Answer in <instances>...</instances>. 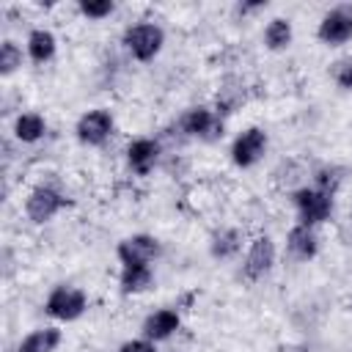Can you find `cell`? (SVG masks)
I'll return each mask as SVG.
<instances>
[{
    "label": "cell",
    "instance_id": "cell-6",
    "mask_svg": "<svg viewBox=\"0 0 352 352\" xmlns=\"http://www.w3.org/2000/svg\"><path fill=\"white\" fill-rule=\"evenodd\" d=\"M88 311V294L80 286L72 283H58L50 289V294L44 297V314L55 322H77L82 314Z\"/></svg>",
    "mask_w": 352,
    "mask_h": 352
},
{
    "label": "cell",
    "instance_id": "cell-19",
    "mask_svg": "<svg viewBox=\"0 0 352 352\" xmlns=\"http://www.w3.org/2000/svg\"><path fill=\"white\" fill-rule=\"evenodd\" d=\"M154 286V267L151 264H124L118 272L121 294H143Z\"/></svg>",
    "mask_w": 352,
    "mask_h": 352
},
{
    "label": "cell",
    "instance_id": "cell-3",
    "mask_svg": "<svg viewBox=\"0 0 352 352\" xmlns=\"http://www.w3.org/2000/svg\"><path fill=\"white\" fill-rule=\"evenodd\" d=\"M275 264H278V245H275V239L270 234H256L248 242V248H245V253L239 258V275L248 283H258V280H264L275 270Z\"/></svg>",
    "mask_w": 352,
    "mask_h": 352
},
{
    "label": "cell",
    "instance_id": "cell-9",
    "mask_svg": "<svg viewBox=\"0 0 352 352\" xmlns=\"http://www.w3.org/2000/svg\"><path fill=\"white\" fill-rule=\"evenodd\" d=\"M316 38L324 47H344L352 41V6H333L316 25Z\"/></svg>",
    "mask_w": 352,
    "mask_h": 352
},
{
    "label": "cell",
    "instance_id": "cell-11",
    "mask_svg": "<svg viewBox=\"0 0 352 352\" xmlns=\"http://www.w3.org/2000/svg\"><path fill=\"white\" fill-rule=\"evenodd\" d=\"M160 160H162V143L148 135L132 138L124 148V162L135 176H148L160 165Z\"/></svg>",
    "mask_w": 352,
    "mask_h": 352
},
{
    "label": "cell",
    "instance_id": "cell-14",
    "mask_svg": "<svg viewBox=\"0 0 352 352\" xmlns=\"http://www.w3.org/2000/svg\"><path fill=\"white\" fill-rule=\"evenodd\" d=\"M286 253L294 261H314L316 253H319V234H316V228L294 223L286 231Z\"/></svg>",
    "mask_w": 352,
    "mask_h": 352
},
{
    "label": "cell",
    "instance_id": "cell-17",
    "mask_svg": "<svg viewBox=\"0 0 352 352\" xmlns=\"http://www.w3.org/2000/svg\"><path fill=\"white\" fill-rule=\"evenodd\" d=\"M63 341V330L58 324H41L19 338L16 352H55Z\"/></svg>",
    "mask_w": 352,
    "mask_h": 352
},
{
    "label": "cell",
    "instance_id": "cell-4",
    "mask_svg": "<svg viewBox=\"0 0 352 352\" xmlns=\"http://www.w3.org/2000/svg\"><path fill=\"white\" fill-rule=\"evenodd\" d=\"M176 126H179L182 138H192L201 143H217L226 132V118H220L214 113V107H209V104H192L179 116Z\"/></svg>",
    "mask_w": 352,
    "mask_h": 352
},
{
    "label": "cell",
    "instance_id": "cell-15",
    "mask_svg": "<svg viewBox=\"0 0 352 352\" xmlns=\"http://www.w3.org/2000/svg\"><path fill=\"white\" fill-rule=\"evenodd\" d=\"M55 52H58V38H55V33L50 28H33L28 33V38H25L28 60H33L36 66H44V63H50L55 58Z\"/></svg>",
    "mask_w": 352,
    "mask_h": 352
},
{
    "label": "cell",
    "instance_id": "cell-20",
    "mask_svg": "<svg viewBox=\"0 0 352 352\" xmlns=\"http://www.w3.org/2000/svg\"><path fill=\"white\" fill-rule=\"evenodd\" d=\"M261 41L270 52H286L294 41V28H292V19L286 16H272L267 25H264V33H261Z\"/></svg>",
    "mask_w": 352,
    "mask_h": 352
},
{
    "label": "cell",
    "instance_id": "cell-1",
    "mask_svg": "<svg viewBox=\"0 0 352 352\" xmlns=\"http://www.w3.org/2000/svg\"><path fill=\"white\" fill-rule=\"evenodd\" d=\"M121 47H124V52L132 60L151 63L162 52V47H165V30L154 19H138V22H132V25L124 28Z\"/></svg>",
    "mask_w": 352,
    "mask_h": 352
},
{
    "label": "cell",
    "instance_id": "cell-10",
    "mask_svg": "<svg viewBox=\"0 0 352 352\" xmlns=\"http://www.w3.org/2000/svg\"><path fill=\"white\" fill-rule=\"evenodd\" d=\"M162 256V242L154 234H129L116 245V258L118 264H151Z\"/></svg>",
    "mask_w": 352,
    "mask_h": 352
},
{
    "label": "cell",
    "instance_id": "cell-25",
    "mask_svg": "<svg viewBox=\"0 0 352 352\" xmlns=\"http://www.w3.org/2000/svg\"><path fill=\"white\" fill-rule=\"evenodd\" d=\"M336 82H338V88H344V91H352V60H344V63H338V69H336Z\"/></svg>",
    "mask_w": 352,
    "mask_h": 352
},
{
    "label": "cell",
    "instance_id": "cell-16",
    "mask_svg": "<svg viewBox=\"0 0 352 352\" xmlns=\"http://www.w3.org/2000/svg\"><path fill=\"white\" fill-rule=\"evenodd\" d=\"M11 135H14V140H19L25 146H33V143L44 140L47 118L38 110H22V113H16V118L11 124Z\"/></svg>",
    "mask_w": 352,
    "mask_h": 352
},
{
    "label": "cell",
    "instance_id": "cell-21",
    "mask_svg": "<svg viewBox=\"0 0 352 352\" xmlns=\"http://www.w3.org/2000/svg\"><path fill=\"white\" fill-rule=\"evenodd\" d=\"M242 102H245V85H242V80L228 77V80H223V85L217 88L214 113H217L220 118H226V116L236 113V110L242 107Z\"/></svg>",
    "mask_w": 352,
    "mask_h": 352
},
{
    "label": "cell",
    "instance_id": "cell-2",
    "mask_svg": "<svg viewBox=\"0 0 352 352\" xmlns=\"http://www.w3.org/2000/svg\"><path fill=\"white\" fill-rule=\"evenodd\" d=\"M289 201H292V206H294L297 223L311 226V228L324 226V223L333 220V214H336V195H327V192L316 190L314 184L294 187V190L289 192Z\"/></svg>",
    "mask_w": 352,
    "mask_h": 352
},
{
    "label": "cell",
    "instance_id": "cell-13",
    "mask_svg": "<svg viewBox=\"0 0 352 352\" xmlns=\"http://www.w3.org/2000/svg\"><path fill=\"white\" fill-rule=\"evenodd\" d=\"M242 248L245 245V234L234 226H223V228H214L212 236H209V256L214 261H234L242 256Z\"/></svg>",
    "mask_w": 352,
    "mask_h": 352
},
{
    "label": "cell",
    "instance_id": "cell-18",
    "mask_svg": "<svg viewBox=\"0 0 352 352\" xmlns=\"http://www.w3.org/2000/svg\"><path fill=\"white\" fill-rule=\"evenodd\" d=\"M311 182L316 190L327 192V195H338V190L346 184V176H349V168L346 165H338V162H322L316 168H311Z\"/></svg>",
    "mask_w": 352,
    "mask_h": 352
},
{
    "label": "cell",
    "instance_id": "cell-8",
    "mask_svg": "<svg viewBox=\"0 0 352 352\" xmlns=\"http://www.w3.org/2000/svg\"><path fill=\"white\" fill-rule=\"evenodd\" d=\"M116 132V116L110 107H91L74 121V138L85 148L104 146Z\"/></svg>",
    "mask_w": 352,
    "mask_h": 352
},
{
    "label": "cell",
    "instance_id": "cell-12",
    "mask_svg": "<svg viewBox=\"0 0 352 352\" xmlns=\"http://www.w3.org/2000/svg\"><path fill=\"white\" fill-rule=\"evenodd\" d=\"M179 330H182V314L173 305L154 308L140 322V336L148 338V341H154V344H162V341L173 338Z\"/></svg>",
    "mask_w": 352,
    "mask_h": 352
},
{
    "label": "cell",
    "instance_id": "cell-24",
    "mask_svg": "<svg viewBox=\"0 0 352 352\" xmlns=\"http://www.w3.org/2000/svg\"><path fill=\"white\" fill-rule=\"evenodd\" d=\"M118 352H160V349H157V344H154V341H148V338L138 336V338H126V341L118 346Z\"/></svg>",
    "mask_w": 352,
    "mask_h": 352
},
{
    "label": "cell",
    "instance_id": "cell-26",
    "mask_svg": "<svg viewBox=\"0 0 352 352\" xmlns=\"http://www.w3.org/2000/svg\"><path fill=\"white\" fill-rule=\"evenodd\" d=\"M338 236L344 239V245H352V214L338 226Z\"/></svg>",
    "mask_w": 352,
    "mask_h": 352
},
{
    "label": "cell",
    "instance_id": "cell-23",
    "mask_svg": "<svg viewBox=\"0 0 352 352\" xmlns=\"http://www.w3.org/2000/svg\"><path fill=\"white\" fill-rule=\"evenodd\" d=\"M77 11H80V16H85L91 22H102L116 11V3L113 0H80Z\"/></svg>",
    "mask_w": 352,
    "mask_h": 352
},
{
    "label": "cell",
    "instance_id": "cell-5",
    "mask_svg": "<svg viewBox=\"0 0 352 352\" xmlns=\"http://www.w3.org/2000/svg\"><path fill=\"white\" fill-rule=\"evenodd\" d=\"M69 206H72V198H69L60 187L47 184V182L36 184V187L25 195V217H28L30 223H36V226H44V223L55 220V217H58L63 209H69Z\"/></svg>",
    "mask_w": 352,
    "mask_h": 352
},
{
    "label": "cell",
    "instance_id": "cell-22",
    "mask_svg": "<svg viewBox=\"0 0 352 352\" xmlns=\"http://www.w3.org/2000/svg\"><path fill=\"white\" fill-rule=\"evenodd\" d=\"M25 58H28V55L22 52V47H19L16 41L3 38V44H0V74H3V77H11L14 72L22 69V60H25Z\"/></svg>",
    "mask_w": 352,
    "mask_h": 352
},
{
    "label": "cell",
    "instance_id": "cell-7",
    "mask_svg": "<svg viewBox=\"0 0 352 352\" xmlns=\"http://www.w3.org/2000/svg\"><path fill=\"white\" fill-rule=\"evenodd\" d=\"M270 148V135L264 126H245L234 135L231 146H228V160L234 168L239 170H248L253 165H258L264 160Z\"/></svg>",
    "mask_w": 352,
    "mask_h": 352
}]
</instances>
